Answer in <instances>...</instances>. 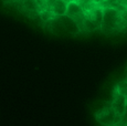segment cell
<instances>
[{
  "instance_id": "obj_10",
  "label": "cell",
  "mask_w": 127,
  "mask_h": 126,
  "mask_svg": "<svg viewBox=\"0 0 127 126\" xmlns=\"http://www.w3.org/2000/svg\"><path fill=\"white\" fill-rule=\"evenodd\" d=\"M92 1L96 2V3H102V2H103V1H104V0H92Z\"/></svg>"
},
{
  "instance_id": "obj_2",
  "label": "cell",
  "mask_w": 127,
  "mask_h": 126,
  "mask_svg": "<svg viewBox=\"0 0 127 126\" xmlns=\"http://www.w3.org/2000/svg\"><path fill=\"white\" fill-rule=\"evenodd\" d=\"M95 118L96 121L102 125H116L119 124L123 120V116L116 114V112L114 111V108L109 106H105V107L101 108L99 111H97L95 113Z\"/></svg>"
},
{
  "instance_id": "obj_12",
  "label": "cell",
  "mask_w": 127,
  "mask_h": 126,
  "mask_svg": "<svg viewBox=\"0 0 127 126\" xmlns=\"http://www.w3.org/2000/svg\"><path fill=\"white\" fill-rule=\"evenodd\" d=\"M19 1H20V2H23V1H24V0H19Z\"/></svg>"
},
{
  "instance_id": "obj_11",
  "label": "cell",
  "mask_w": 127,
  "mask_h": 126,
  "mask_svg": "<svg viewBox=\"0 0 127 126\" xmlns=\"http://www.w3.org/2000/svg\"><path fill=\"white\" fill-rule=\"evenodd\" d=\"M65 2H70V1H73V0H64Z\"/></svg>"
},
{
  "instance_id": "obj_1",
  "label": "cell",
  "mask_w": 127,
  "mask_h": 126,
  "mask_svg": "<svg viewBox=\"0 0 127 126\" xmlns=\"http://www.w3.org/2000/svg\"><path fill=\"white\" fill-rule=\"evenodd\" d=\"M127 23L123 20L119 10L115 7L106 6L103 8V18H102L101 30L106 33L115 32L125 29Z\"/></svg>"
},
{
  "instance_id": "obj_5",
  "label": "cell",
  "mask_w": 127,
  "mask_h": 126,
  "mask_svg": "<svg viewBox=\"0 0 127 126\" xmlns=\"http://www.w3.org/2000/svg\"><path fill=\"white\" fill-rule=\"evenodd\" d=\"M66 6L67 2H65L64 0H55V2L50 9L54 16H63L66 12Z\"/></svg>"
},
{
  "instance_id": "obj_7",
  "label": "cell",
  "mask_w": 127,
  "mask_h": 126,
  "mask_svg": "<svg viewBox=\"0 0 127 126\" xmlns=\"http://www.w3.org/2000/svg\"><path fill=\"white\" fill-rule=\"evenodd\" d=\"M39 16H40L41 20H43V21H50L51 19L54 17V14H53V12L51 11L50 8H44V9H42V10L39 11Z\"/></svg>"
},
{
  "instance_id": "obj_6",
  "label": "cell",
  "mask_w": 127,
  "mask_h": 126,
  "mask_svg": "<svg viewBox=\"0 0 127 126\" xmlns=\"http://www.w3.org/2000/svg\"><path fill=\"white\" fill-rule=\"evenodd\" d=\"M22 4H23L24 9L28 11H33V12H38V13L40 11V8L38 6L36 0H24L22 2Z\"/></svg>"
},
{
  "instance_id": "obj_4",
  "label": "cell",
  "mask_w": 127,
  "mask_h": 126,
  "mask_svg": "<svg viewBox=\"0 0 127 126\" xmlns=\"http://www.w3.org/2000/svg\"><path fill=\"white\" fill-rule=\"evenodd\" d=\"M58 18L61 21L63 28L65 29V31L67 33H70V34H77V33L81 32V29H80L79 25L71 17L66 16V14H63V16H58Z\"/></svg>"
},
{
  "instance_id": "obj_3",
  "label": "cell",
  "mask_w": 127,
  "mask_h": 126,
  "mask_svg": "<svg viewBox=\"0 0 127 126\" xmlns=\"http://www.w3.org/2000/svg\"><path fill=\"white\" fill-rule=\"evenodd\" d=\"M126 105H127L126 95L119 93L115 89L113 92V98H112V102H111V106L114 108L116 114L123 116L124 113H125V110H126Z\"/></svg>"
},
{
  "instance_id": "obj_8",
  "label": "cell",
  "mask_w": 127,
  "mask_h": 126,
  "mask_svg": "<svg viewBox=\"0 0 127 126\" xmlns=\"http://www.w3.org/2000/svg\"><path fill=\"white\" fill-rule=\"evenodd\" d=\"M115 89L119 92V93L124 94V95H127V80H124V81L119 82Z\"/></svg>"
},
{
  "instance_id": "obj_9",
  "label": "cell",
  "mask_w": 127,
  "mask_h": 126,
  "mask_svg": "<svg viewBox=\"0 0 127 126\" xmlns=\"http://www.w3.org/2000/svg\"><path fill=\"white\" fill-rule=\"evenodd\" d=\"M44 1H45L46 7H48V8H51V7L53 6V3L55 2V0H44Z\"/></svg>"
}]
</instances>
